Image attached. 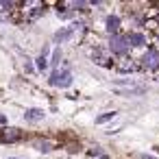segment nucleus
Returning a JSON list of instances; mask_svg holds the SVG:
<instances>
[{
	"label": "nucleus",
	"mask_w": 159,
	"mask_h": 159,
	"mask_svg": "<svg viewBox=\"0 0 159 159\" xmlns=\"http://www.w3.org/2000/svg\"><path fill=\"white\" fill-rule=\"evenodd\" d=\"M113 116H116V113H102L100 118H96V124H105V122H109Z\"/></svg>",
	"instance_id": "13"
},
{
	"label": "nucleus",
	"mask_w": 159,
	"mask_h": 159,
	"mask_svg": "<svg viewBox=\"0 0 159 159\" xmlns=\"http://www.w3.org/2000/svg\"><path fill=\"white\" fill-rule=\"evenodd\" d=\"M144 159H152V157H146V155H144Z\"/></svg>",
	"instance_id": "16"
},
{
	"label": "nucleus",
	"mask_w": 159,
	"mask_h": 159,
	"mask_svg": "<svg viewBox=\"0 0 159 159\" xmlns=\"http://www.w3.org/2000/svg\"><path fill=\"white\" fill-rule=\"evenodd\" d=\"M44 118H46V113L42 109H26L24 111V120H29V122H39Z\"/></svg>",
	"instance_id": "8"
},
{
	"label": "nucleus",
	"mask_w": 159,
	"mask_h": 159,
	"mask_svg": "<svg viewBox=\"0 0 159 159\" xmlns=\"http://www.w3.org/2000/svg\"><path fill=\"white\" fill-rule=\"evenodd\" d=\"M52 87H68L72 83V72L70 70H55L50 81H48Z\"/></svg>",
	"instance_id": "1"
},
{
	"label": "nucleus",
	"mask_w": 159,
	"mask_h": 159,
	"mask_svg": "<svg viewBox=\"0 0 159 159\" xmlns=\"http://www.w3.org/2000/svg\"><path fill=\"white\" fill-rule=\"evenodd\" d=\"M0 124H7V116L5 113H0Z\"/></svg>",
	"instance_id": "15"
},
{
	"label": "nucleus",
	"mask_w": 159,
	"mask_h": 159,
	"mask_svg": "<svg viewBox=\"0 0 159 159\" xmlns=\"http://www.w3.org/2000/svg\"><path fill=\"white\" fill-rule=\"evenodd\" d=\"M92 59H94L98 66H102V68H111V66H113V63L107 59V55H105L102 50H94V52H92Z\"/></svg>",
	"instance_id": "9"
},
{
	"label": "nucleus",
	"mask_w": 159,
	"mask_h": 159,
	"mask_svg": "<svg viewBox=\"0 0 159 159\" xmlns=\"http://www.w3.org/2000/svg\"><path fill=\"white\" fill-rule=\"evenodd\" d=\"M157 39H159V31H157Z\"/></svg>",
	"instance_id": "17"
},
{
	"label": "nucleus",
	"mask_w": 159,
	"mask_h": 159,
	"mask_svg": "<svg viewBox=\"0 0 159 159\" xmlns=\"http://www.w3.org/2000/svg\"><path fill=\"white\" fill-rule=\"evenodd\" d=\"M124 37H126V42H129V46H133V48L146 46V37H144L142 33H129V35H124Z\"/></svg>",
	"instance_id": "6"
},
{
	"label": "nucleus",
	"mask_w": 159,
	"mask_h": 159,
	"mask_svg": "<svg viewBox=\"0 0 159 159\" xmlns=\"http://www.w3.org/2000/svg\"><path fill=\"white\" fill-rule=\"evenodd\" d=\"M120 70H122V72H133V70H135V63H131V61H124V63L120 66Z\"/></svg>",
	"instance_id": "14"
},
{
	"label": "nucleus",
	"mask_w": 159,
	"mask_h": 159,
	"mask_svg": "<svg viewBox=\"0 0 159 159\" xmlns=\"http://www.w3.org/2000/svg\"><path fill=\"white\" fill-rule=\"evenodd\" d=\"M81 29H83V24H76V22H74L72 26L59 29V31L55 33V42H57V44H61V42H68V39H72V37H74V33H76V31H81Z\"/></svg>",
	"instance_id": "3"
},
{
	"label": "nucleus",
	"mask_w": 159,
	"mask_h": 159,
	"mask_svg": "<svg viewBox=\"0 0 159 159\" xmlns=\"http://www.w3.org/2000/svg\"><path fill=\"white\" fill-rule=\"evenodd\" d=\"M18 139H22V131L20 129H11L9 126V129H5L2 133H0V142H9L11 144V142H18Z\"/></svg>",
	"instance_id": "5"
},
{
	"label": "nucleus",
	"mask_w": 159,
	"mask_h": 159,
	"mask_svg": "<svg viewBox=\"0 0 159 159\" xmlns=\"http://www.w3.org/2000/svg\"><path fill=\"white\" fill-rule=\"evenodd\" d=\"M52 146H55V144H52V142H46V139H37V142H35V148H37V150H42V152L52 150Z\"/></svg>",
	"instance_id": "11"
},
{
	"label": "nucleus",
	"mask_w": 159,
	"mask_h": 159,
	"mask_svg": "<svg viewBox=\"0 0 159 159\" xmlns=\"http://www.w3.org/2000/svg\"><path fill=\"white\" fill-rule=\"evenodd\" d=\"M59 61H61V50L57 48V50H55V55H52V61H50L48 66H52V68H57V63H59Z\"/></svg>",
	"instance_id": "12"
},
{
	"label": "nucleus",
	"mask_w": 159,
	"mask_h": 159,
	"mask_svg": "<svg viewBox=\"0 0 159 159\" xmlns=\"http://www.w3.org/2000/svg\"><path fill=\"white\" fill-rule=\"evenodd\" d=\"M109 50L116 52V55H126V50H129L126 37H124V35H111V39H109Z\"/></svg>",
	"instance_id": "2"
},
{
	"label": "nucleus",
	"mask_w": 159,
	"mask_h": 159,
	"mask_svg": "<svg viewBox=\"0 0 159 159\" xmlns=\"http://www.w3.org/2000/svg\"><path fill=\"white\" fill-rule=\"evenodd\" d=\"M142 66L148 68V70L159 68V50H157V48H148V50L144 52V57H142Z\"/></svg>",
	"instance_id": "4"
},
{
	"label": "nucleus",
	"mask_w": 159,
	"mask_h": 159,
	"mask_svg": "<svg viewBox=\"0 0 159 159\" xmlns=\"http://www.w3.org/2000/svg\"><path fill=\"white\" fill-rule=\"evenodd\" d=\"M105 26H107V31L109 33H113V35H118V31H120V18L118 16H107V20H105Z\"/></svg>",
	"instance_id": "7"
},
{
	"label": "nucleus",
	"mask_w": 159,
	"mask_h": 159,
	"mask_svg": "<svg viewBox=\"0 0 159 159\" xmlns=\"http://www.w3.org/2000/svg\"><path fill=\"white\" fill-rule=\"evenodd\" d=\"M35 63H37V70H42V72L48 68V48H44V50H42V55L37 57V61H35Z\"/></svg>",
	"instance_id": "10"
}]
</instances>
